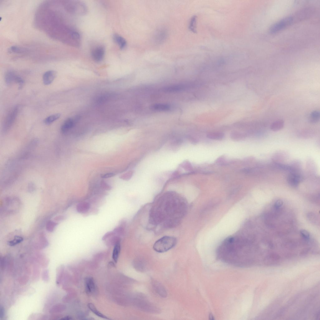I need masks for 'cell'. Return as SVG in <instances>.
I'll use <instances>...</instances> for the list:
<instances>
[{
	"label": "cell",
	"instance_id": "obj_13",
	"mask_svg": "<svg viewBox=\"0 0 320 320\" xmlns=\"http://www.w3.org/2000/svg\"><path fill=\"white\" fill-rule=\"evenodd\" d=\"M171 108L170 105L165 104H156L151 106V109L152 110L159 111H168L171 109Z\"/></svg>",
	"mask_w": 320,
	"mask_h": 320
},
{
	"label": "cell",
	"instance_id": "obj_8",
	"mask_svg": "<svg viewBox=\"0 0 320 320\" xmlns=\"http://www.w3.org/2000/svg\"><path fill=\"white\" fill-rule=\"evenodd\" d=\"M85 289L87 294H92L96 291V286L94 279L91 277L86 278L85 281Z\"/></svg>",
	"mask_w": 320,
	"mask_h": 320
},
{
	"label": "cell",
	"instance_id": "obj_26",
	"mask_svg": "<svg viewBox=\"0 0 320 320\" xmlns=\"http://www.w3.org/2000/svg\"><path fill=\"white\" fill-rule=\"evenodd\" d=\"M284 125V121L281 120L276 121L271 126V129L274 131H279L283 128Z\"/></svg>",
	"mask_w": 320,
	"mask_h": 320
},
{
	"label": "cell",
	"instance_id": "obj_6",
	"mask_svg": "<svg viewBox=\"0 0 320 320\" xmlns=\"http://www.w3.org/2000/svg\"><path fill=\"white\" fill-rule=\"evenodd\" d=\"M303 177L297 170L291 172L287 178L288 184L294 187H297L303 180Z\"/></svg>",
	"mask_w": 320,
	"mask_h": 320
},
{
	"label": "cell",
	"instance_id": "obj_33",
	"mask_svg": "<svg viewBox=\"0 0 320 320\" xmlns=\"http://www.w3.org/2000/svg\"><path fill=\"white\" fill-rule=\"evenodd\" d=\"M300 233L302 236L305 239L308 240L309 238V234L306 230L302 229L300 231Z\"/></svg>",
	"mask_w": 320,
	"mask_h": 320
},
{
	"label": "cell",
	"instance_id": "obj_18",
	"mask_svg": "<svg viewBox=\"0 0 320 320\" xmlns=\"http://www.w3.org/2000/svg\"><path fill=\"white\" fill-rule=\"evenodd\" d=\"M312 10L310 8H307L300 11L294 17H296L297 20H302L304 18L308 17L311 14Z\"/></svg>",
	"mask_w": 320,
	"mask_h": 320
},
{
	"label": "cell",
	"instance_id": "obj_28",
	"mask_svg": "<svg viewBox=\"0 0 320 320\" xmlns=\"http://www.w3.org/2000/svg\"><path fill=\"white\" fill-rule=\"evenodd\" d=\"M23 238L19 236H16L13 240L9 241L8 244L11 246H13L22 242Z\"/></svg>",
	"mask_w": 320,
	"mask_h": 320
},
{
	"label": "cell",
	"instance_id": "obj_25",
	"mask_svg": "<svg viewBox=\"0 0 320 320\" xmlns=\"http://www.w3.org/2000/svg\"><path fill=\"white\" fill-rule=\"evenodd\" d=\"M320 114L319 111L315 110L313 111L310 114L309 121L312 123L318 122L320 120Z\"/></svg>",
	"mask_w": 320,
	"mask_h": 320
},
{
	"label": "cell",
	"instance_id": "obj_4",
	"mask_svg": "<svg viewBox=\"0 0 320 320\" xmlns=\"http://www.w3.org/2000/svg\"><path fill=\"white\" fill-rule=\"evenodd\" d=\"M136 299L137 305L140 309L145 312H155L158 309L142 294H139Z\"/></svg>",
	"mask_w": 320,
	"mask_h": 320
},
{
	"label": "cell",
	"instance_id": "obj_10",
	"mask_svg": "<svg viewBox=\"0 0 320 320\" xmlns=\"http://www.w3.org/2000/svg\"><path fill=\"white\" fill-rule=\"evenodd\" d=\"M152 283L155 291L159 295L163 298H165L167 296L166 291L161 283L155 280L152 281Z\"/></svg>",
	"mask_w": 320,
	"mask_h": 320
},
{
	"label": "cell",
	"instance_id": "obj_22",
	"mask_svg": "<svg viewBox=\"0 0 320 320\" xmlns=\"http://www.w3.org/2000/svg\"><path fill=\"white\" fill-rule=\"evenodd\" d=\"M9 51L11 53L16 54H23L28 52V50L26 48L16 46H12L11 47Z\"/></svg>",
	"mask_w": 320,
	"mask_h": 320
},
{
	"label": "cell",
	"instance_id": "obj_27",
	"mask_svg": "<svg viewBox=\"0 0 320 320\" xmlns=\"http://www.w3.org/2000/svg\"><path fill=\"white\" fill-rule=\"evenodd\" d=\"M246 137V135L241 132H234L231 133L230 137L234 141H239L243 140Z\"/></svg>",
	"mask_w": 320,
	"mask_h": 320
},
{
	"label": "cell",
	"instance_id": "obj_31",
	"mask_svg": "<svg viewBox=\"0 0 320 320\" xmlns=\"http://www.w3.org/2000/svg\"><path fill=\"white\" fill-rule=\"evenodd\" d=\"M15 82L19 84L20 89L22 88L24 83L23 80L17 75L16 76Z\"/></svg>",
	"mask_w": 320,
	"mask_h": 320
},
{
	"label": "cell",
	"instance_id": "obj_35",
	"mask_svg": "<svg viewBox=\"0 0 320 320\" xmlns=\"http://www.w3.org/2000/svg\"><path fill=\"white\" fill-rule=\"evenodd\" d=\"M283 204V202L282 200H277L275 203L274 207L276 209H279L282 206Z\"/></svg>",
	"mask_w": 320,
	"mask_h": 320
},
{
	"label": "cell",
	"instance_id": "obj_2",
	"mask_svg": "<svg viewBox=\"0 0 320 320\" xmlns=\"http://www.w3.org/2000/svg\"><path fill=\"white\" fill-rule=\"evenodd\" d=\"M176 239L173 236H164L157 240L154 243L153 249L159 253L166 252L173 248L176 244Z\"/></svg>",
	"mask_w": 320,
	"mask_h": 320
},
{
	"label": "cell",
	"instance_id": "obj_32",
	"mask_svg": "<svg viewBox=\"0 0 320 320\" xmlns=\"http://www.w3.org/2000/svg\"><path fill=\"white\" fill-rule=\"evenodd\" d=\"M56 225L57 224L52 221L49 222L46 226L47 230L49 232L53 231Z\"/></svg>",
	"mask_w": 320,
	"mask_h": 320
},
{
	"label": "cell",
	"instance_id": "obj_29",
	"mask_svg": "<svg viewBox=\"0 0 320 320\" xmlns=\"http://www.w3.org/2000/svg\"><path fill=\"white\" fill-rule=\"evenodd\" d=\"M196 17L195 16L192 18L189 25V30L193 32H196Z\"/></svg>",
	"mask_w": 320,
	"mask_h": 320
},
{
	"label": "cell",
	"instance_id": "obj_23",
	"mask_svg": "<svg viewBox=\"0 0 320 320\" xmlns=\"http://www.w3.org/2000/svg\"><path fill=\"white\" fill-rule=\"evenodd\" d=\"M60 114H56L51 115L45 118L44 121L45 124L49 125L58 120L60 117Z\"/></svg>",
	"mask_w": 320,
	"mask_h": 320
},
{
	"label": "cell",
	"instance_id": "obj_5",
	"mask_svg": "<svg viewBox=\"0 0 320 320\" xmlns=\"http://www.w3.org/2000/svg\"><path fill=\"white\" fill-rule=\"evenodd\" d=\"M293 21L292 16L286 17L273 25L269 30L271 34L276 33L290 25Z\"/></svg>",
	"mask_w": 320,
	"mask_h": 320
},
{
	"label": "cell",
	"instance_id": "obj_34",
	"mask_svg": "<svg viewBox=\"0 0 320 320\" xmlns=\"http://www.w3.org/2000/svg\"><path fill=\"white\" fill-rule=\"evenodd\" d=\"M114 232L113 231L108 232L106 233L103 237L102 240L103 241H106L113 236L114 235Z\"/></svg>",
	"mask_w": 320,
	"mask_h": 320
},
{
	"label": "cell",
	"instance_id": "obj_12",
	"mask_svg": "<svg viewBox=\"0 0 320 320\" xmlns=\"http://www.w3.org/2000/svg\"><path fill=\"white\" fill-rule=\"evenodd\" d=\"M187 86L184 85H175L165 87L163 91L165 92H175L182 91L185 89Z\"/></svg>",
	"mask_w": 320,
	"mask_h": 320
},
{
	"label": "cell",
	"instance_id": "obj_17",
	"mask_svg": "<svg viewBox=\"0 0 320 320\" xmlns=\"http://www.w3.org/2000/svg\"><path fill=\"white\" fill-rule=\"evenodd\" d=\"M207 136L208 138L211 140L220 141L223 139L225 135L222 132H215L208 133Z\"/></svg>",
	"mask_w": 320,
	"mask_h": 320
},
{
	"label": "cell",
	"instance_id": "obj_24",
	"mask_svg": "<svg viewBox=\"0 0 320 320\" xmlns=\"http://www.w3.org/2000/svg\"><path fill=\"white\" fill-rule=\"evenodd\" d=\"M135 266L139 271L143 272L146 269V263L143 260L139 259L135 262Z\"/></svg>",
	"mask_w": 320,
	"mask_h": 320
},
{
	"label": "cell",
	"instance_id": "obj_37",
	"mask_svg": "<svg viewBox=\"0 0 320 320\" xmlns=\"http://www.w3.org/2000/svg\"><path fill=\"white\" fill-rule=\"evenodd\" d=\"M269 258L275 260H278L280 259V257L279 255L275 254H271L269 256Z\"/></svg>",
	"mask_w": 320,
	"mask_h": 320
},
{
	"label": "cell",
	"instance_id": "obj_16",
	"mask_svg": "<svg viewBox=\"0 0 320 320\" xmlns=\"http://www.w3.org/2000/svg\"><path fill=\"white\" fill-rule=\"evenodd\" d=\"M17 75L14 72L12 71H9L6 74L5 76V81L6 83L8 85H10L15 82V79Z\"/></svg>",
	"mask_w": 320,
	"mask_h": 320
},
{
	"label": "cell",
	"instance_id": "obj_39",
	"mask_svg": "<svg viewBox=\"0 0 320 320\" xmlns=\"http://www.w3.org/2000/svg\"><path fill=\"white\" fill-rule=\"evenodd\" d=\"M225 161V160L224 158H220L218 160H217L216 162L219 164H221L223 163Z\"/></svg>",
	"mask_w": 320,
	"mask_h": 320
},
{
	"label": "cell",
	"instance_id": "obj_11",
	"mask_svg": "<svg viewBox=\"0 0 320 320\" xmlns=\"http://www.w3.org/2000/svg\"><path fill=\"white\" fill-rule=\"evenodd\" d=\"M76 120L72 118L67 119L63 123L61 128V131L63 134H66L74 127Z\"/></svg>",
	"mask_w": 320,
	"mask_h": 320
},
{
	"label": "cell",
	"instance_id": "obj_7",
	"mask_svg": "<svg viewBox=\"0 0 320 320\" xmlns=\"http://www.w3.org/2000/svg\"><path fill=\"white\" fill-rule=\"evenodd\" d=\"M105 53V50L103 47L99 46L94 48L91 52V56L93 60L96 62H99L103 59Z\"/></svg>",
	"mask_w": 320,
	"mask_h": 320
},
{
	"label": "cell",
	"instance_id": "obj_14",
	"mask_svg": "<svg viewBox=\"0 0 320 320\" xmlns=\"http://www.w3.org/2000/svg\"><path fill=\"white\" fill-rule=\"evenodd\" d=\"M113 38L114 42L116 43L121 49H124L126 46V40L120 35L117 34H114Z\"/></svg>",
	"mask_w": 320,
	"mask_h": 320
},
{
	"label": "cell",
	"instance_id": "obj_38",
	"mask_svg": "<svg viewBox=\"0 0 320 320\" xmlns=\"http://www.w3.org/2000/svg\"><path fill=\"white\" fill-rule=\"evenodd\" d=\"M102 185L103 187L106 190H109L111 189V188L110 186L107 184L106 183H104V182L103 183Z\"/></svg>",
	"mask_w": 320,
	"mask_h": 320
},
{
	"label": "cell",
	"instance_id": "obj_21",
	"mask_svg": "<svg viewBox=\"0 0 320 320\" xmlns=\"http://www.w3.org/2000/svg\"><path fill=\"white\" fill-rule=\"evenodd\" d=\"M121 251V246L120 243L114 246L112 253V258L114 262L117 263Z\"/></svg>",
	"mask_w": 320,
	"mask_h": 320
},
{
	"label": "cell",
	"instance_id": "obj_20",
	"mask_svg": "<svg viewBox=\"0 0 320 320\" xmlns=\"http://www.w3.org/2000/svg\"><path fill=\"white\" fill-rule=\"evenodd\" d=\"M121 240L120 237L114 235L106 240L105 243L106 245L108 246H114L120 243Z\"/></svg>",
	"mask_w": 320,
	"mask_h": 320
},
{
	"label": "cell",
	"instance_id": "obj_40",
	"mask_svg": "<svg viewBox=\"0 0 320 320\" xmlns=\"http://www.w3.org/2000/svg\"><path fill=\"white\" fill-rule=\"evenodd\" d=\"M308 249L305 250L304 251H302V252L301 253V254L302 255H304V254L307 253V252H308Z\"/></svg>",
	"mask_w": 320,
	"mask_h": 320
},
{
	"label": "cell",
	"instance_id": "obj_30",
	"mask_svg": "<svg viewBox=\"0 0 320 320\" xmlns=\"http://www.w3.org/2000/svg\"><path fill=\"white\" fill-rule=\"evenodd\" d=\"M113 231L115 235L120 237L123 234L124 229L123 227L119 226L114 228Z\"/></svg>",
	"mask_w": 320,
	"mask_h": 320
},
{
	"label": "cell",
	"instance_id": "obj_3",
	"mask_svg": "<svg viewBox=\"0 0 320 320\" xmlns=\"http://www.w3.org/2000/svg\"><path fill=\"white\" fill-rule=\"evenodd\" d=\"M19 110V106H16L8 113L3 124L2 131L3 133L6 134L10 130L15 122Z\"/></svg>",
	"mask_w": 320,
	"mask_h": 320
},
{
	"label": "cell",
	"instance_id": "obj_1",
	"mask_svg": "<svg viewBox=\"0 0 320 320\" xmlns=\"http://www.w3.org/2000/svg\"><path fill=\"white\" fill-rule=\"evenodd\" d=\"M62 4L68 12L75 15L82 16L86 14L87 8L86 5L80 1H64Z\"/></svg>",
	"mask_w": 320,
	"mask_h": 320
},
{
	"label": "cell",
	"instance_id": "obj_19",
	"mask_svg": "<svg viewBox=\"0 0 320 320\" xmlns=\"http://www.w3.org/2000/svg\"><path fill=\"white\" fill-rule=\"evenodd\" d=\"M88 306L90 310L96 315L100 318L106 319H110L107 316L102 313L99 311L94 305L92 303H89Z\"/></svg>",
	"mask_w": 320,
	"mask_h": 320
},
{
	"label": "cell",
	"instance_id": "obj_15",
	"mask_svg": "<svg viewBox=\"0 0 320 320\" xmlns=\"http://www.w3.org/2000/svg\"><path fill=\"white\" fill-rule=\"evenodd\" d=\"M90 208V204L88 202H84L78 204L77 206L76 209L78 212L85 213L88 211Z\"/></svg>",
	"mask_w": 320,
	"mask_h": 320
},
{
	"label": "cell",
	"instance_id": "obj_36",
	"mask_svg": "<svg viewBox=\"0 0 320 320\" xmlns=\"http://www.w3.org/2000/svg\"><path fill=\"white\" fill-rule=\"evenodd\" d=\"M114 175V174L112 173H108L102 175L101 177L103 179H106L112 177Z\"/></svg>",
	"mask_w": 320,
	"mask_h": 320
},
{
	"label": "cell",
	"instance_id": "obj_9",
	"mask_svg": "<svg viewBox=\"0 0 320 320\" xmlns=\"http://www.w3.org/2000/svg\"><path fill=\"white\" fill-rule=\"evenodd\" d=\"M57 73L54 71H49L45 72L43 77L44 84L46 86L51 84L55 79Z\"/></svg>",
	"mask_w": 320,
	"mask_h": 320
}]
</instances>
